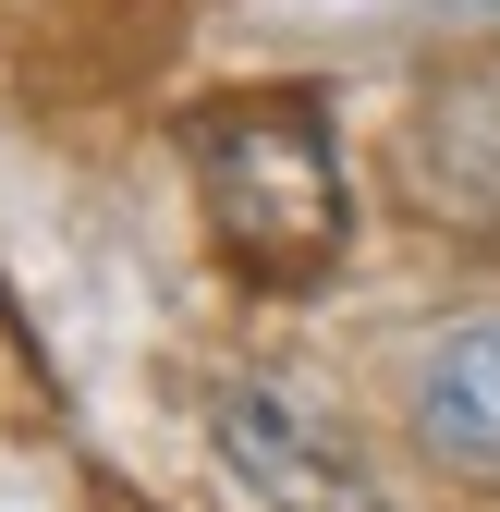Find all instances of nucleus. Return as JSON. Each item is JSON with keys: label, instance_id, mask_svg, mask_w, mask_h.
Masks as SVG:
<instances>
[{"label": "nucleus", "instance_id": "1", "mask_svg": "<svg viewBox=\"0 0 500 512\" xmlns=\"http://www.w3.org/2000/svg\"><path fill=\"white\" fill-rule=\"evenodd\" d=\"M183 159H196V196H208L220 244L257 281H318L342 256L354 208H342V159H330L318 98H293V86L208 98V110H183Z\"/></svg>", "mask_w": 500, "mask_h": 512}, {"label": "nucleus", "instance_id": "2", "mask_svg": "<svg viewBox=\"0 0 500 512\" xmlns=\"http://www.w3.org/2000/svg\"><path fill=\"white\" fill-rule=\"evenodd\" d=\"M208 452L232 464V488L257 512H391L379 476H366L293 391H269V378H232V391L208 403Z\"/></svg>", "mask_w": 500, "mask_h": 512}, {"label": "nucleus", "instance_id": "3", "mask_svg": "<svg viewBox=\"0 0 500 512\" xmlns=\"http://www.w3.org/2000/svg\"><path fill=\"white\" fill-rule=\"evenodd\" d=\"M415 427H427V452H440L452 476L500 488V317H476V330H452L440 354H427Z\"/></svg>", "mask_w": 500, "mask_h": 512}, {"label": "nucleus", "instance_id": "4", "mask_svg": "<svg viewBox=\"0 0 500 512\" xmlns=\"http://www.w3.org/2000/svg\"><path fill=\"white\" fill-rule=\"evenodd\" d=\"M98 512H147V500H98Z\"/></svg>", "mask_w": 500, "mask_h": 512}]
</instances>
